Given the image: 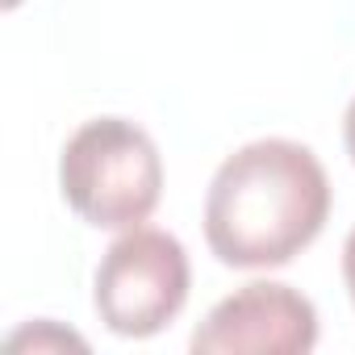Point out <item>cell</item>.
<instances>
[{
  "mask_svg": "<svg viewBox=\"0 0 355 355\" xmlns=\"http://www.w3.org/2000/svg\"><path fill=\"white\" fill-rule=\"evenodd\" d=\"M330 218L326 167L305 142L255 138L222 159L205 193V243L226 268H284Z\"/></svg>",
  "mask_w": 355,
  "mask_h": 355,
  "instance_id": "cell-1",
  "label": "cell"
},
{
  "mask_svg": "<svg viewBox=\"0 0 355 355\" xmlns=\"http://www.w3.org/2000/svg\"><path fill=\"white\" fill-rule=\"evenodd\" d=\"M59 189L88 226L134 230L163 197L159 146L130 117H92L59 155Z\"/></svg>",
  "mask_w": 355,
  "mask_h": 355,
  "instance_id": "cell-2",
  "label": "cell"
},
{
  "mask_svg": "<svg viewBox=\"0 0 355 355\" xmlns=\"http://www.w3.org/2000/svg\"><path fill=\"white\" fill-rule=\"evenodd\" d=\"M189 288L193 268L184 243L155 226H134L101 255L92 305L117 338H150L180 318Z\"/></svg>",
  "mask_w": 355,
  "mask_h": 355,
  "instance_id": "cell-3",
  "label": "cell"
},
{
  "mask_svg": "<svg viewBox=\"0 0 355 355\" xmlns=\"http://www.w3.org/2000/svg\"><path fill=\"white\" fill-rule=\"evenodd\" d=\"M189 347L197 355H305L318 347V309L288 284L251 280L209 309Z\"/></svg>",
  "mask_w": 355,
  "mask_h": 355,
  "instance_id": "cell-4",
  "label": "cell"
},
{
  "mask_svg": "<svg viewBox=\"0 0 355 355\" xmlns=\"http://www.w3.org/2000/svg\"><path fill=\"white\" fill-rule=\"evenodd\" d=\"M26 347H34V351H46V347H76V351H84L88 343H84L80 334H71V330L55 326L51 318H42V322H34V326L17 330V334L9 338V351H26Z\"/></svg>",
  "mask_w": 355,
  "mask_h": 355,
  "instance_id": "cell-5",
  "label": "cell"
},
{
  "mask_svg": "<svg viewBox=\"0 0 355 355\" xmlns=\"http://www.w3.org/2000/svg\"><path fill=\"white\" fill-rule=\"evenodd\" d=\"M343 280H347V293H351V305H355V226L343 243Z\"/></svg>",
  "mask_w": 355,
  "mask_h": 355,
  "instance_id": "cell-6",
  "label": "cell"
},
{
  "mask_svg": "<svg viewBox=\"0 0 355 355\" xmlns=\"http://www.w3.org/2000/svg\"><path fill=\"white\" fill-rule=\"evenodd\" d=\"M343 142H347V155H351V163H355V96H351V105H347V113H343Z\"/></svg>",
  "mask_w": 355,
  "mask_h": 355,
  "instance_id": "cell-7",
  "label": "cell"
}]
</instances>
